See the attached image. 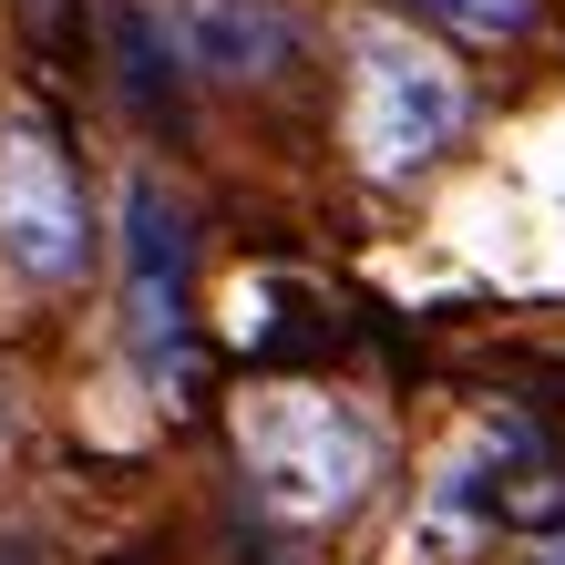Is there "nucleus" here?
<instances>
[{
	"label": "nucleus",
	"instance_id": "1",
	"mask_svg": "<svg viewBox=\"0 0 565 565\" xmlns=\"http://www.w3.org/2000/svg\"><path fill=\"white\" fill-rule=\"evenodd\" d=\"M350 83H360L350 135H360V164L381 185H402V175H422V164H443L462 145V114H473L462 104V73L431 42H412V31H360Z\"/></svg>",
	"mask_w": 565,
	"mask_h": 565
},
{
	"label": "nucleus",
	"instance_id": "2",
	"mask_svg": "<svg viewBox=\"0 0 565 565\" xmlns=\"http://www.w3.org/2000/svg\"><path fill=\"white\" fill-rule=\"evenodd\" d=\"M247 462H257V493L278 514H340L381 462V431L360 422L350 402L329 391H268L247 412Z\"/></svg>",
	"mask_w": 565,
	"mask_h": 565
},
{
	"label": "nucleus",
	"instance_id": "3",
	"mask_svg": "<svg viewBox=\"0 0 565 565\" xmlns=\"http://www.w3.org/2000/svg\"><path fill=\"white\" fill-rule=\"evenodd\" d=\"M0 257L31 278V288H73L93 268V206H83V175L62 135L42 114H11L0 124Z\"/></svg>",
	"mask_w": 565,
	"mask_h": 565
},
{
	"label": "nucleus",
	"instance_id": "4",
	"mask_svg": "<svg viewBox=\"0 0 565 565\" xmlns=\"http://www.w3.org/2000/svg\"><path fill=\"white\" fill-rule=\"evenodd\" d=\"M145 31L195 83H268V73L298 62V21L278 0H154Z\"/></svg>",
	"mask_w": 565,
	"mask_h": 565
},
{
	"label": "nucleus",
	"instance_id": "5",
	"mask_svg": "<svg viewBox=\"0 0 565 565\" xmlns=\"http://www.w3.org/2000/svg\"><path fill=\"white\" fill-rule=\"evenodd\" d=\"M124 268H135V350L154 360H185V216L164 206L154 185H135V206H124Z\"/></svg>",
	"mask_w": 565,
	"mask_h": 565
},
{
	"label": "nucleus",
	"instance_id": "6",
	"mask_svg": "<svg viewBox=\"0 0 565 565\" xmlns=\"http://www.w3.org/2000/svg\"><path fill=\"white\" fill-rule=\"evenodd\" d=\"M412 11H431L443 31H462V42H524V31L545 21V0H412Z\"/></svg>",
	"mask_w": 565,
	"mask_h": 565
},
{
	"label": "nucleus",
	"instance_id": "7",
	"mask_svg": "<svg viewBox=\"0 0 565 565\" xmlns=\"http://www.w3.org/2000/svg\"><path fill=\"white\" fill-rule=\"evenodd\" d=\"M535 565H565V535H555V545H545V555H535Z\"/></svg>",
	"mask_w": 565,
	"mask_h": 565
},
{
	"label": "nucleus",
	"instance_id": "8",
	"mask_svg": "<svg viewBox=\"0 0 565 565\" xmlns=\"http://www.w3.org/2000/svg\"><path fill=\"white\" fill-rule=\"evenodd\" d=\"M0 443H11V402H0Z\"/></svg>",
	"mask_w": 565,
	"mask_h": 565
}]
</instances>
